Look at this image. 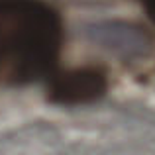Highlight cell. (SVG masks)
Instances as JSON below:
<instances>
[{"label":"cell","mask_w":155,"mask_h":155,"mask_svg":"<svg viewBox=\"0 0 155 155\" xmlns=\"http://www.w3.org/2000/svg\"><path fill=\"white\" fill-rule=\"evenodd\" d=\"M63 20L45 0H0V83L26 84L55 71Z\"/></svg>","instance_id":"6da1fadb"},{"label":"cell","mask_w":155,"mask_h":155,"mask_svg":"<svg viewBox=\"0 0 155 155\" xmlns=\"http://www.w3.org/2000/svg\"><path fill=\"white\" fill-rule=\"evenodd\" d=\"M108 88V75L100 67H79L51 75L47 98L61 106L88 104L102 98Z\"/></svg>","instance_id":"7a4b0ae2"},{"label":"cell","mask_w":155,"mask_h":155,"mask_svg":"<svg viewBox=\"0 0 155 155\" xmlns=\"http://www.w3.org/2000/svg\"><path fill=\"white\" fill-rule=\"evenodd\" d=\"M87 38L98 47L122 57L137 59L151 49V38L136 24L126 22H102L87 28Z\"/></svg>","instance_id":"3957f363"},{"label":"cell","mask_w":155,"mask_h":155,"mask_svg":"<svg viewBox=\"0 0 155 155\" xmlns=\"http://www.w3.org/2000/svg\"><path fill=\"white\" fill-rule=\"evenodd\" d=\"M140 4L143 6L145 14L151 18V22L155 24V0H140Z\"/></svg>","instance_id":"277c9868"}]
</instances>
